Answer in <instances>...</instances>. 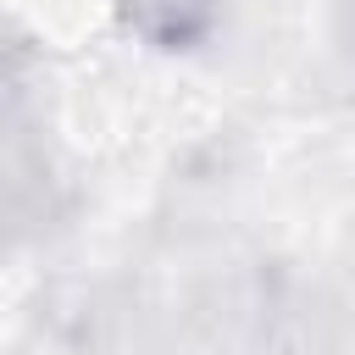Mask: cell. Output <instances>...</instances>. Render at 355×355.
Wrapping results in <instances>:
<instances>
[{"mask_svg":"<svg viewBox=\"0 0 355 355\" xmlns=\"http://www.w3.org/2000/svg\"><path fill=\"white\" fill-rule=\"evenodd\" d=\"M128 11H133V22H139L144 33H155V39H183V33L200 28L205 0H128Z\"/></svg>","mask_w":355,"mask_h":355,"instance_id":"cell-1","label":"cell"}]
</instances>
